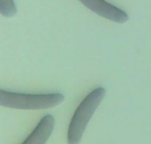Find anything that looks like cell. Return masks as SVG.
I'll use <instances>...</instances> for the list:
<instances>
[{
	"instance_id": "cell-1",
	"label": "cell",
	"mask_w": 151,
	"mask_h": 144,
	"mask_svg": "<svg viewBox=\"0 0 151 144\" xmlns=\"http://www.w3.org/2000/svg\"><path fill=\"white\" fill-rule=\"evenodd\" d=\"M105 93L106 91L104 88H96L81 102L70 120L67 131V143L79 144L81 143L86 127L102 103Z\"/></svg>"
},
{
	"instance_id": "cell-2",
	"label": "cell",
	"mask_w": 151,
	"mask_h": 144,
	"mask_svg": "<svg viewBox=\"0 0 151 144\" xmlns=\"http://www.w3.org/2000/svg\"><path fill=\"white\" fill-rule=\"evenodd\" d=\"M64 99V96L60 93L24 94L0 89V106L12 109L45 110L59 105Z\"/></svg>"
},
{
	"instance_id": "cell-3",
	"label": "cell",
	"mask_w": 151,
	"mask_h": 144,
	"mask_svg": "<svg viewBox=\"0 0 151 144\" xmlns=\"http://www.w3.org/2000/svg\"><path fill=\"white\" fill-rule=\"evenodd\" d=\"M86 7L95 13L117 23H125L128 20V15L123 10L104 0H80Z\"/></svg>"
},
{
	"instance_id": "cell-4",
	"label": "cell",
	"mask_w": 151,
	"mask_h": 144,
	"mask_svg": "<svg viewBox=\"0 0 151 144\" xmlns=\"http://www.w3.org/2000/svg\"><path fill=\"white\" fill-rule=\"evenodd\" d=\"M54 126V117L52 115H45L21 144H45L52 134Z\"/></svg>"
},
{
	"instance_id": "cell-5",
	"label": "cell",
	"mask_w": 151,
	"mask_h": 144,
	"mask_svg": "<svg viewBox=\"0 0 151 144\" xmlns=\"http://www.w3.org/2000/svg\"><path fill=\"white\" fill-rule=\"evenodd\" d=\"M17 12L14 0H0V13L4 17H12Z\"/></svg>"
}]
</instances>
